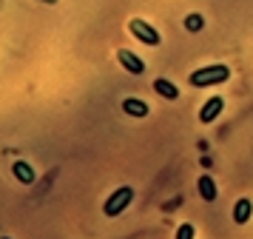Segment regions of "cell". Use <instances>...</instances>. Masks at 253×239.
Segmentation results:
<instances>
[{"label":"cell","instance_id":"1","mask_svg":"<svg viewBox=\"0 0 253 239\" xmlns=\"http://www.w3.org/2000/svg\"><path fill=\"white\" fill-rule=\"evenodd\" d=\"M228 77H230L228 66H205V68H196L191 74V86H196V89L219 86V83H228Z\"/></svg>","mask_w":253,"mask_h":239},{"label":"cell","instance_id":"2","mask_svg":"<svg viewBox=\"0 0 253 239\" xmlns=\"http://www.w3.org/2000/svg\"><path fill=\"white\" fill-rule=\"evenodd\" d=\"M131 199H134V191L128 188V185H123V188H117L108 199H105L103 205V214L105 216H120L123 211H126L128 205H131Z\"/></svg>","mask_w":253,"mask_h":239},{"label":"cell","instance_id":"3","mask_svg":"<svg viewBox=\"0 0 253 239\" xmlns=\"http://www.w3.org/2000/svg\"><path fill=\"white\" fill-rule=\"evenodd\" d=\"M128 29H131V34H134L137 40H142L145 46H160V43H162L160 32H157L151 23H145L142 17H134V20L128 23Z\"/></svg>","mask_w":253,"mask_h":239},{"label":"cell","instance_id":"4","mask_svg":"<svg viewBox=\"0 0 253 239\" xmlns=\"http://www.w3.org/2000/svg\"><path fill=\"white\" fill-rule=\"evenodd\" d=\"M117 60H120V66L126 68L128 74H142V71H145V63H142L134 51H128V48H120V51H117Z\"/></svg>","mask_w":253,"mask_h":239},{"label":"cell","instance_id":"5","mask_svg":"<svg viewBox=\"0 0 253 239\" xmlns=\"http://www.w3.org/2000/svg\"><path fill=\"white\" fill-rule=\"evenodd\" d=\"M222 108H225V100H222V97H211V100L202 105V111H199V123L211 125L219 114H222Z\"/></svg>","mask_w":253,"mask_h":239},{"label":"cell","instance_id":"6","mask_svg":"<svg viewBox=\"0 0 253 239\" xmlns=\"http://www.w3.org/2000/svg\"><path fill=\"white\" fill-rule=\"evenodd\" d=\"M123 111H126L128 117H148V102L137 100V97H126V100H123Z\"/></svg>","mask_w":253,"mask_h":239},{"label":"cell","instance_id":"7","mask_svg":"<svg viewBox=\"0 0 253 239\" xmlns=\"http://www.w3.org/2000/svg\"><path fill=\"white\" fill-rule=\"evenodd\" d=\"M251 214H253V202L248 196H242L239 202L233 205V222H236V225H245V222L251 219Z\"/></svg>","mask_w":253,"mask_h":239},{"label":"cell","instance_id":"8","mask_svg":"<svg viewBox=\"0 0 253 239\" xmlns=\"http://www.w3.org/2000/svg\"><path fill=\"white\" fill-rule=\"evenodd\" d=\"M154 91H157L160 97H165V100H176V97H179V89L173 86L171 80H165V77L154 80Z\"/></svg>","mask_w":253,"mask_h":239},{"label":"cell","instance_id":"9","mask_svg":"<svg viewBox=\"0 0 253 239\" xmlns=\"http://www.w3.org/2000/svg\"><path fill=\"white\" fill-rule=\"evenodd\" d=\"M196 188H199V196H202L205 202H213V199H216V185H213V180H211L208 174H202V177H199Z\"/></svg>","mask_w":253,"mask_h":239},{"label":"cell","instance_id":"10","mask_svg":"<svg viewBox=\"0 0 253 239\" xmlns=\"http://www.w3.org/2000/svg\"><path fill=\"white\" fill-rule=\"evenodd\" d=\"M12 174H14L20 182H26V185H32V182H35V168H32L29 162H14V165H12Z\"/></svg>","mask_w":253,"mask_h":239},{"label":"cell","instance_id":"11","mask_svg":"<svg viewBox=\"0 0 253 239\" xmlns=\"http://www.w3.org/2000/svg\"><path fill=\"white\" fill-rule=\"evenodd\" d=\"M185 29H191V32H199V29H202V14H191V17L185 20Z\"/></svg>","mask_w":253,"mask_h":239},{"label":"cell","instance_id":"12","mask_svg":"<svg viewBox=\"0 0 253 239\" xmlns=\"http://www.w3.org/2000/svg\"><path fill=\"white\" fill-rule=\"evenodd\" d=\"M176 239H194V225H191V222L179 225V231H176Z\"/></svg>","mask_w":253,"mask_h":239},{"label":"cell","instance_id":"13","mask_svg":"<svg viewBox=\"0 0 253 239\" xmlns=\"http://www.w3.org/2000/svg\"><path fill=\"white\" fill-rule=\"evenodd\" d=\"M43 3H57V0H43Z\"/></svg>","mask_w":253,"mask_h":239},{"label":"cell","instance_id":"14","mask_svg":"<svg viewBox=\"0 0 253 239\" xmlns=\"http://www.w3.org/2000/svg\"><path fill=\"white\" fill-rule=\"evenodd\" d=\"M3 239H9V237H3Z\"/></svg>","mask_w":253,"mask_h":239}]
</instances>
